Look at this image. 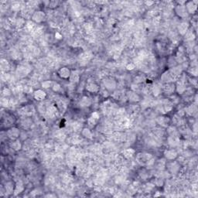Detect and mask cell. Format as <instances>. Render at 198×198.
<instances>
[{
	"mask_svg": "<svg viewBox=\"0 0 198 198\" xmlns=\"http://www.w3.org/2000/svg\"><path fill=\"white\" fill-rule=\"evenodd\" d=\"M46 19V15L44 11L41 10H37L32 14L31 20L33 21L35 23H41L44 22Z\"/></svg>",
	"mask_w": 198,
	"mask_h": 198,
	"instance_id": "6da1fadb",
	"label": "cell"
},
{
	"mask_svg": "<svg viewBox=\"0 0 198 198\" xmlns=\"http://www.w3.org/2000/svg\"><path fill=\"white\" fill-rule=\"evenodd\" d=\"M103 86L109 91H111L116 88L117 82L112 77H106L103 80Z\"/></svg>",
	"mask_w": 198,
	"mask_h": 198,
	"instance_id": "7a4b0ae2",
	"label": "cell"
},
{
	"mask_svg": "<svg viewBox=\"0 0 198 198\" xmlns=\"http://www.w3.org/2000/svg\"><path fill=\"white\" fill-rule=\"evenodd\" d=\"M20 130L16 127H11L6 131V135L11 140H16L18 139L20 136Z\"/></svg>",
	"mask_w": 198,
	"mask_h": 198,
	"instance_id": "3957f363",
	"label": "cell"
},
{
	"mask_svg": "<svg viewBox=\"0 0 198 198\" xmlns=\"http://www.w3.org/2000/svg\"><path fill=\"white\" fill-rule=\"evenodd\" d=\"M85 89L90 93H98L100 91V86L94 81H87L85 85Z\"/></svg>",
	"mask_w": 198,
	"mask_h": 198,
	"instance_id": "277c9868",
	"label": "cell"
},
{
	"mask_svg": "<svg viewBox=\"0 0 198 198\" xmlns=\"http://www.w3.org/2000/svg\"><path fill=\"white\" fill-rule=\"evenodd\" d=\"M163 155H164L165 159L167 160H175L178 156V152L174 148H170L169 150H166L163 152Z\"/></svg>",
	"mask_w": 198,
	"mask_h": 198,
	"instance_id": "5b68a950",
	"label": "cell"
},
{
	"mask_svg": "<svg viewBox=\"0 0 198 198\" xmlns=\"http://www.w3.org/2000/svg\"><path fill=\"white\" fill-rule=\"evenodd\" d=\"M34 111H35V109L31 105H27L19 109V111H18V113H19L20 115L23 116V117H29L34 113Z\"/></svg>",
	"mask_w": 198,
	"mask_h": 198,
	"instance_id": "8992f818",
	"label": "cell"
},
{
	"mask_svg": "<svg viewBox=\"0 0 198 198\" xmlns=\"http://www.w3.org/2000/svg\"><path fill=\"white\" fill-rule=\"evenodd\" d=\"M30 72V69L29 67L27 64H21V65L18 66V68L16 69V74L17 75L20 77H26L29 73Z\"/></svg>",
	"mask_w": 198,
	"mask_h": 198,
	"instance_id": "52a82bcc",
	"label": "cell"
},
{
	"mask_svg": "<svg viewBox=\"0 0 198 198\" xmlns=\"http://www.w3.org/2000/svg\"><path fill=\"white\" fill-rule=\"evenodd\" d=\"M175 12L176 14L182 19H184L186 17L188 16V12L186 11V7L184 5H177L175 7Z\"/></svg>",
	"mask_w": 198,
	"mask_h": 198,
	"instance_id": "ba28073f",
	"label": "cell"
},
{
	"mask_svg": "<svg viewBox=\"0 0 198 198\" xmlns=\"http://www.w3.org/2000/svg\"><path fill=\"white\" fill-rule=\"evenodd\" d=\"M171 122L170 118L168 116L161 115L156 118V123L162 128H167Z\"/></svg>",
	"mask_w": 198,
	"mask_h": 198,
	"instance_id": "9c48e42d",
	"label": "cell"
},
{
	"mask_svg": "<svg viewBox=\"0 0 198 198\" xmlns=\"http://www.w3.org/2000/svg\"><path fill=\"white\" fill-rule=\"evenodd\" d=\"M58 76L62 78V79H64V80H67V79H69L70 77V74H71V70L68 68V67H62L61 68H60L58 70Z\"/></svg>",
	"mask_w": 198,
	"mask_h": 198,
	"instance_id": "30bf717a",
	"label": "cell"
},
{
	"mask_svg": "<svg viewBox=\"0 0 198 198\" xmlns=\"http://www.w3.org/2000/svg\"><path fill=\"white\" fill-rule=\"evenodd\" d=\"M33 98L37 102H43L46 98V91L43 89L35 90L33 91Z\"/></svg>",
	"mask_w": 198,
	"mask_h": 198,
	"instance_id": "8fae6325",
	"label": "cell"
},
{
	"mask_svg": "<svg viewBox=\"0 0 198 198\" xmlns=\"http://www.w3.org/2000/svg\"><path fill=\"white\" fill-rule=\"evenodd\" d=\"M197 1H190L186 2L185 7L188 12V14H194L197 11Z\"/></svg>",
	"mask_w": 198,
	"mask_h": 198,
	"instance_id": "7c38bea8",
	"label": "cell"
},
{
	"mask_svg": "<svg viewBox=\"0 0 198 198\" xmlns=\"http://www.w3.org/2000/svg\"><path fill=\"white\" fill-rule=\"evenodd\" d=\"M189 29H190V25L186 21H182L177 25V31L181 36H184Z\"/></svg>",
	"mask_w": 198,
	"mask_h": 198,
	"instance_id": "4fadbf2b",
	"label": "cell"
},
{
	"mask_svg": "<svg viewBox=\"0 0 198 198\" xmlns=\"http://www.w3.org/2000/svg\"><path fill=\"white\" fill-rule=\"evenodd\" d=\"M162 91L170 96L175 92V85H173V83H166L162 86Z\"/></svg>",
	"mask_w": 198,
	"mask_h": 198,
	"instance_id": "5bb4252c",
	"label": "cell"
},
{
	"mask_svg": "<svg viewBox=\"0 0 198 198\" xmlns=\"http://www.w3.org/2000/svg\"><path fill=\"white\" fill-rule=\"evenodd\" d=\"M173 80H176V79L174 78V77L170 73L169 70L165 71L161 76V81L162 83H164V84H166V83H173Z\"/></svg>",
	"mask_w": 198,
	"mask_h": 198,
	"instance_id": "9a60e30c",
	"label": "cell"
},
{
	"mask_svg": "<svg viewBox=\"0 0 198 198\" xmlns=\"http://www.w3.org/2000/svg\"><path fill=\"white\" fill-rule=\"evenodd\" d=\"M179 136H168L167 138V143L171 148H175L178 146L180 144Z\"/></svg>",
	"mask_w": 198,
	"mask_h": 198,
	"instance_id": "2e32d148",
	"label": "cell"
},
{
	"mask_svg": "<svg viewBox=\"0 0 198 198\" xmlns=\"http://www.w3.org/2000/svg\"><path fill=\"white\" fill-rule=\"evenodd\" d=\"M127 98L128 99L129 102L132 103L140 101V96L136 93V91H130L127 93Z\"/></svg>",
	"mask_w": 198,
	"mask_h": 198,
	"instance_id": "e0dca14e",
	"label": "cell"
},
{
	"mask_svg": "<svg viewBox=\"0 0 198 198\" xmlns=\"http://www.w3.org/2000/svg\"><path fill=\"white\" fill-rule=\"evenodd\" d=\"M91 99L87 96H83L79 101V105L81 108H88L91 105Z\"/></svg>",
	"mask_w": 198,
	"mask_h": 198,
	"instance_id": "ac0fdd59",
	"label": "cell"
},
{
	"mask_svg": "<svg viewBox=\"0 0 198 198\" xmlns=\"http://www.w3.org/2000/svg\"><path fill=\"white\" fill-rule=\"evenodd\" d=\"M10 147L12 150L17 152V151H19V150L22 149L23 144L21 143V141L18 139H16V140H12V142L10 143Z\"/></svg>",
	"mask_w": 198,
	"mask_h": 198,
	"instance_id": "d6986e66",
	"label": "cell"
},
{
	"mask_svg": "<svg viewBox=\"0 0 198 198\" xmlns=\"http://www.w3.org/2000/svg\"><path fill=\"white\" fill-rule=\"evenodd\" d=\"M185 114L188 115L189 116H193L197 112V105L196 104H190L185 109Z\"/></svg>",
	"mask_w": 198,
	"mask_h": 198,
	"instance_id": "ffe728a7",
	"label": "cell"
},
{
	"mask_svg": "<svg viewBox=\"0 0 198 198\" xmlns=\"http://www.w3.org/2000/svg\"><path fill=\"white\" fill-rule=\"evenodd\" d=\"M69 81L72 84H76V83L79 82V81H80V74L77 72V70L71 71V74H70V77L69 78Z\"/></svg>",
	"mask_w": 198,
	"mask_h": 198,
	"instance_id": "44dd1931",
	"label": "cell"
},
{
	"mask_svg": "<svg viewBox=\"0 0 198 198\" xmlns=\"http://www.w3.org/2000/svg\"><path fill=\"white\" fill-rule=\"evenodd\" d=\"M151 91L154 96H159L162 93V86L160 85H158V84H156L151 88Z\"/></svg>",
	"mask_w": 198,
	"mask_h": 198,
	"instance_id": "7402d4cb",
	"label": "cell"
},
{
	"mask_svg": "<svg viewBox=\"0 0 198 198\" xmlns=\"http://www.w3.org/2000/svg\"><path fill=\"white\" fill-rule=\"evenodd\" d=\"M135 153V150H133L132 148H128V149H126L123 151V156L126 159H131L134 156V155Z\"/></svg>",
	"mask_w": 198,
	"mask_h": 198,
	"instance_id": "603a6c76",
	"label": "cell"
},
{
	"mask_svg": "<svg viewBox=\"0 0 198 198\" xmlns=\"http://www.w3.org/2000/svg\"><path fill=\"white\" fill-rule=\"evenodd\" d=\"M24 190V186L21 181L17 182L16 184L15 185L14 188V193L15 194H19V193H22L23 191Z\"/></svg>",
	"mask_w": 198,
	"mask_h": 198,
	"instance_id": "cb8c5ba5",
	"label": "cell"
},
{
	"mask_svg": "<svg viewBox=\"0 0 198 198\" xmlns=\"http://www.w3.org/2000/svg\"><path fill=\"white\" fill-rule=\"evenodd\" d=\"M81 135L86 139H92L93 137V133L91 129L88 128H84L81 131Z\"/></svg>",
	"mask_w": 198,
	"mask_h": 198,
	"instance_id": "d4e9b609",
	"label": "cell"
},
{
	"mask_svg": "<svg viewBox=\"0 0 198 198\" xmlns=\"http://www.w3.org/2000/svg\"><path fill=\"white\" fill-rule=\"evenodd\" d=\"M179 166L180 165H178V163L176 162H171V163L168 164V169H169V170L172 173H176L177 172L179 171L180 169H176L175 167H179Z\"/></svg>",
	"mask_w": 198,
	"mask_h": 198,
	"instance_id": "484cf974",
	"label": "cell"
},
{
	"mask_svg": "<svg viewBox=\"0 0 198 198\" xmlns=\"http://www.w3.org/2000/svg\"><path fill=\"white\" fill-rule=\"evenodd\" d=\"M184 36H185V40H186L187 41H192L195 38V34H194L193 30L189 29L188 31L186 32V34L184 35Z\"/></svg>",
	"mask_w": 198,
	"mask_h": 198,
	"instance_id": "4316f807",
	"label": "cell"
},
{
	"mask_svg": "<svg viewBox=\"0 0 198 198\" xmlns=\"http://www.w3.org/2000/svg\"><path fill=\"white\" fill-rule=\"evenodd\" d=\"M26 27V29L28 30V31H34L35 29H36V27H35V23L33 22V21H28L27 23H26V25H25V27Z\"/></svg>",
	"mask_w": 198,
	"mask_h": 198,
	"instance_id": "83f0119b",
	"label": "cell"
},
{
	"mask_svg": "<svg viewBox=\"0 0 198 198\" xmlns=\"http://www.w3.org/2000/svg\"><path fill=\"white\" fill-rule=\"evenodd\" d=\"M15 24H16V26L17 27L21 28V27H25V25H26V21H25V19H23V18L19 17V18H17V19H16Z\"/></svg>",
	"mask_w": 198,
	"mask_h": 198,
	"instance_id": "f1b7e54d",
	"label": "cell"
},
{
	"mask_svg": "<svg viewBox=\"0 0 198 198\" xmlns=\"http://www.w3.org/2000/svg\"><path fill=\"white\" fill-rule=\"evenodd\" d=\"M1 68L3 71H7L10 68V63L6 60H2L1 61Z\"/></svg>",
	"mask_w": 198,
	"mask_h": 198,
	"instance_id": "f546056e",
	"label": "cell"
},
{
	"mask_svg": "<svg viewBox=\"0 0 198 198\" xmlns=\"http://www.w3.org/2000/svg\"><path fill=\"white\" fill-rule=\"evenodd\" d=\"M12 91L10 88L8 87H4L3 90H2V96L4 97V98H8V97L11 96Z\"/></svg>",
	"mask_w": 198,
	"mask_h": 198,
	"instance_id": "4dcf8cb0",
	"label": "cell"
},
{
	"mask_svg": "<svg viewBox=\"0 0 198 198\" xmlns=\"http://www.w3.org/2000/svg\"><path fill=\"white\" fill-rule=\"evenodd\" d=\"M53 82L51 81H44V82H42L41 86L44 89H47V88H51L53 86Z\"/></svg>",
	"mask_w": 198,
	"mask_h": 198,
	"instance_id": "1f68e13d",
	"label": "cell"
},
{
	"mask_svg": "<svg viewBox=\"0 0 198 198\" xmlns=\"http://www.w3.org/2000/svg\"><path fill=\"white\" fill-rule=\"evenodd\" d=\"M14 186H13V184L11 183V182H9L7 184H5V191L7 193H13L14 192Z\"/></svg>",
	"mask_w": 198,
	"mask_h": 198,
	"instance_id": "d6a6232c",
	"label": "cell"
},
{
	"mask_svg": "<svg viewBox=\"0 0 198 198\" xmlns=\"http://www.w3.org/2000/svg\"><path fill=\"white\" fill-rule=\"evenodd\" d=\"M98 121L95 120L94 118H92L91 116H90L87 120V125H88V126H90V127H94V126L97 125V123H98Z\"/></svg>",
	"mask_w": 198,
	"mask_h": 198,
	"instance_id": "836d02e7",
	"label": "cell"
},
{
	"mask_svg": "<svg viewBox=\"0 0 198 198\" xmlns=\"http://www.w3.org/2000/svg\"><path fill=\"white\" fill-rule=\"evenodd\" d=\"M52 90H53V91L54 92H60L61 91V89H62V87H61V85L59 84V83L57 82H53V86H52Z\"/></svg>",
	"mask_w": 198,
	"mask_h": 198,
	"instance_id": "e575fe53",
	"label": "cell"
},
{
	"mask_svg": "<svg viewBox=\"0 0 198 198\" xmlns=\"http://www.w3.org/2000/svg\"><path fill=\"white\" fill-rule=\"evenodd\" d=\"M21 8H22V5L19 3H14L11 5V9L14 12H18L19 10H21Z\"/></svg>",
	"mask_w": 198,
	"mask_h": 198,
	"instance_id": "d590c367",
	"label": "cell"
},
{
	"mask_svg": "<svg viewBox=\"0 0 198 198\" xmlns=\"http://www.w3.org/2000/svg\"><path fill=\"white\" fill-rule=\"evenodd\" d=\"M9 103H10V99H8L7 98H4L3 97L1 99V105L3 107H9Z\"/></svg>",
	"mask_w": 198,
	"mask_h": 198,
	"instance_id": "8d00e7d4",
	"label": "cell"
},
{
	"mask_svg": "<svg viewBox=\"0 0 198 198\" xmlns=\"http://www.w3.org/2000/svg\"><path fill=\"white\" fill-rule=\"evenodd\" d=\"M144 81H145V77H143V76H142V75H139V76H137V77L134 79V82H135V84L139 85V84H140V83H143Z\"/></svg>",
	"mask_w": 198,
	"mask_h": 198,
	"instance_id": "74e56055",
	"label": "cell"
},
{
	"mask_svg": "<svg viewBox=\"0 0 198 198\" xmlns=\"http://www.w3.org/2000/svg\"><path fill=\"white\" fill-rule=\"evenodd\" d=\"M163 184H164V182H163V180L161 177H159V178H156V179L155 180L154 185H156V186H162Z\"/></svg>",
	"mask_w": 198,
	"mask_h": 198,
	"instance_id": "f35d334b",
	"label": "cell"
},
{
	"mask_svg": "<svg viewBox=\"0 0 198 198\" xmlns=\"http://www.w3.org/2000/svg\"><path fill=\"white\" fill-rule=\"evenodd\" d=\"M126 70H129V71H132V70H135V64L134 63H128L126 67Z\"/></svg>",
	"mask_w": 198,
	"mask_h": 198,
	"instance_id": "ab89813d",
	"label": "cell"
},
{
	"mask_svg": "<svg viewBox=\"0 0 198 198\" xmlns=\"http://www.w3.org/2000/svg\"><path fill=\"white\" fill-rule=\"evenodd\" d=\"M91 116L93 118H94L95 120H97V121H99V119H100V114H99V112H98V111H94V112H92V113L91 114Z\"/></svg>",
	"mask_w": 198,
	"mask_h": 198,
	"instance_id": "60d3db41",
	"label": "cell"
},
{
	"mask_svg": "<svg viewBox=\"0 0 198 198\" xmlns=\"http://www.w3.org/2000/svg\"><path fill=\"white\" fill-rule=\"evenodd\" d=\"M190 70H191V74H192V76H193V77H197V68H190Z\"/></svg>",
	"mask_w": 198,
	"mask_h": 198,
	"instance_id": "b9f144b4",
	"label": "cell"
},
{
	"mask_svg": "<svg viewBox=\"0 0 198 198\" xmlns=\"http://www.w3.org/2000/svg\"><path fill=\"white\" fill-rule=\"evenodd\" d=\"M85 30H86V32H90L91 30L92 29V26L91 24H88V23H87V24L85 25Z\"/></svg>",
	"mask_w": 198,
	"mask_h": 198,
	"instance_id": "7bdbcfd3",
	"label": "cell"
},
{
	"mask_svg": "<svg viewBox=\"0 0 198 198\" xmlns=\"http://www.w3.org/2000/svg\"><path fill=\"white\" fill-rule=\"evenodd\" d=\"M54 36H55V38L57 39V40H61V39L63 38L62 34L60 33L59 32H57V33H55V35H54Z\"/></svg>",
	"mask_w": 198,
	"mask_h": 198,
	"instance_id": "ee69618b",
	"label": "cell"
},
{
	"mask_svg": "<svg viewBox=\"0 0 198 198\" xmlns=\"http://www.w3.org/2000/svg\"><path fill=\"white\" fill-rule=\"evenodd\" d=\"M154 3V2H150V1H149V2H148V1L147 2H145V4L146 6H152Z\"/></svg>",
	"mask_w": 198,
	"mask_h": 198,
	"instance_id": "f6af8a7d",
	"label": "cell"
}]
</instances>
